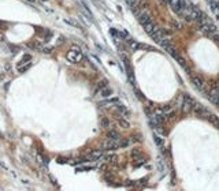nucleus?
Listing matches in <instances>:
<instances>
[{
	"instance_id": "obj_19",
	"label": "nucleus",
	"mask_w": 219,
	"mask_h": 191,
	"mask_svg": "<svg viewBox=\"0 0 219 191\" xmlns=\"http://www.w3.org/2000/svg\"><path fill=\"white\" fill-rule=\"evenodd\" d=\"M126 3L129 4V7L134 8V7H136V3H137V0H126Z\"/></svg>"
},
{
	"instance_id": "obj_7",
	"label": "nucleus",
	"mask_w": 219,
	"mask_h": 191,
	"mask_svg": "<svg viewBox=\"0 0 219 191\" xmlns=\"http://www.w3.org/2000/svg\"><path fill=\"white\" fill-rule=\"evenodd\" d=\"M210 100H211V103H214L215 105H219V90H216V89H212V90L210 92Z\"/></svg>"
},
{
	"instance_id": "obj_13",
	"label": "nucleus",
	"mask_w": 219,
	"mask_h": 191,
	"mask_svg": "<svg viewBox=\"0 0 219 191\" xmlns=\"http://www.w3.org/2000/svg\"><path fill=\"white\" fill-rule=\"evenodd\" d=\"M130 143V141L127 139V138H119V148H126V146H129Z\"/></svg>"
},
{
	"instance_id": "obj_12",
	"label": "nucleus",
	"mask_w": 219,
	"mask_h": 191,
	"mask_svg": "<svg viewBox=\"0 0 219 191\" xmlns=\"http://www.w3.org/2000/svg\"><path fill=\"white\" fill-rule=\"evenodd\" d=\"M107 138L108 139H119V133L118 131H115V130H110L108 131V134H107Z\"/></svg>"
},
{
	"instance_id": "obj_8",
	"label": "nucleus",
	"mask_w": 219,
	"mask_h": 191,
	"mask_svg": "<svg viewBox=\"0 0 219 191\" xmlns=\"http://www.w3.org/2000/svg\"><path fill=\"white\" fill-rule=\"evenodd\" d=\"M168 3H170V6H171L173 11H175L177 14H178L181 8H182V2H181V0H168Z\"/></svg>"
},
{
	"instance_id": "obj_9",
	"label": "nucleus",
	"mask_w": 219,
	"mask_h": 191,
	"mask_svg": "<svg viewBox=\"0 0 219 191\" xmlns=\"http://www.w3.org/2000/svg\"><path fill=\"white\" fill-rule=\"evenodd\" d=\"M101 157H103V152H101V150H93V152L89 153L88 161H96V160L101 158Z\"/></svg>"
},
{
	"instance_id": "obj_21",
	"label": "nucleus",
	"mask_w": 219,
	"mask_h": 191,
	"mask_svg": "<svg viewBox=\"0 0 219 191\" xmlns=\"http://www.w3.org/2000/svg\"><path fill=\"white\" fill-rule=\"evenodd\" d=\"M211 37H212V38H214L215 41H219V34H218V33H215V34H212Z\"/></svg>"
},
{
	"instance_id": "obj_4",
	"label": "nucleus",
	"mask_w": 219,
	"mask_h": 191,
	"mask_svg": "<svg viewBox=\"0 0 219 191\" xmlns=\"http://www.w3.org/2000/svg\"><path fill=\"white\" fill-rule=\"evenodd\" d=\"M138 21H140V23H141L142 26L147 25L148 22H151V18H149V14L147 13V11L144 8H141L140 10V13H138Z\"/></svg>"
},
{
	"instance_id": "obj_5",
	"label": "nucleus",
	"mask_w": 219,
	"mask_h": 191,
	"mask_svg": "<svg viewBox=\"0 0 219 191\" xmlns=\"http://www.w3.org/2000/svg\"><path fill=\"white\" fill-rule=\"evenodd\" d=\"M192 83H193V86L197 90H203L204 89V81L200 77H192Z\"/></svg>"
},
{
	"instance_id": "obj_1",
	"label": "nucleus",
	"mask_w": 219,
	"mask_h": 191,
	"mask_svg": "<svg viewBox=\"0 0 219 191\" xmlns=\"http://www.w3.org/2000/svg\"><path fill=\"white\" fill-rule=\"evenodd\" d=\"M67 60L70 63H74V64H77V63H80L82 59H84V56H82V52L80 49H77V48H73V49H70L67 52L66 55Z\"/></svg>"
},
{
	"instance_id": "obj_27",
	"label": "nucleus",
	"mask_w": 219,
	"mask_h": 191,
	"mask_svg": "<svg viewBox=\"0 0 219 191\" xmlns=\"http://www.w3.org/2000/svg\"><path fill=\"white\" fill-rule=\"evenodd\" d=\"M0 26H2V22H0Z\"/></svg>"
},
{
	"instance_id": "obj_26",
	"label": "nucleus",
	"mask_w": 219,
	"mask_h": 191,
	"mask_svg": "<svg viewBox=\"0 0 219 191\" xmlns=\"http://www.w3.org/2000/svg\"><path fill=\"white\" fill-rule=\"evenodd\" d=\"M216 7H218V10H219V2H218V4H216Z\"/></svg>"
},
{
	"instance_id": "obj_2",
	"label": "nucleus",
	"mask_w": 219,
	"mask_h": 191,
	"mask_svg": "<svg viewBox=\"0 0 219 191\" xmlns=\"http://www.w3.org/2000/svg\"><path fill=\"white\" fill-rule=\"evenodd\" d=\"M193 100L190 98L188 94H184V100H182V105H181V108H182V112L184 113H189V112L193 109Z\"/></svg>"
},
{
	"instance_id": "obj_10",
	"label": "nucleus",
	"mask_w": 219,
	"mask_h": 191,
	"mask_svg": "<svg viewBox=\"0 0 219 191\" xmlns=\"http://www.w3.org/2000/svg\"><path fill=\"white\" fill-rule=\"evenodd\" d=\"M163 112H164V116H167V118H173L174 116V109H173L171 105H164Z\"/></svg>"
},
{
	"instance_id": "obj_25",
	"label": "nucleus",
	"mask_w": 219,
	"mask_h": 191,
	"mask_svg": "<svg viewBox=\"0 0 219 191\" xmlns=\"http://www.w3.org/2000/svg\"><path fill=\"white\" fill-rule=\"evenodd\" d=\"M28 2H30V3H35V2H36V0H28Z\"/></svg>"
},
{
	"instance_id": "obj_6",
	"label": "nucleus",
	"mask_w": 219,
	"mask_h": 191,
	"mask_svg": "<svg viewBox=\"0 0 219 191\" xmlns=\"http://www.w3.org/2000/svg\"><path fill=\"white\" fill-rule=\"evenodd\" d=\"M193 111H195V113H196V115L201 116V118H204V115L207 113L206 108L203 107L201 104H199V103H196V104H193Z\"/></svg>"
},
{
	"instance_id": "obj_11",
	"label": "nucleus",
	"mask_w": 219,
	"mask_h": 191,
	"mask_svg": "<svg viewBox=\"0 0 219 191\" xmlns=\"http://www.w3.org/2000/svg\"><path fill=\"white\" fill-rule=\"evenodd\" d=\"M164 49H166V51H167V52H168V53H170V55H171V56H173V58H174V59L177 58V56H178V52H177V49H175V48H174V47H173V45H171V44H168V45H167V47H166V48H164Z\"/></svg>"
},
{
	"instance_id": "obj_17",
	"label": "nucleus",
	"mask_w": 219,
	"mask_h": 191,
	"mask_svg": "<svg viewBox=\"0 0 219 191\" xmlns=\"http://www.w3.org/2000/svg\"><path fill=\"white\" fill-rule=\"evenodd\" d=\"M155 142H156V145L159 146V148H163V139H162V138L158 135V134L155 135Z\"/></svg>"
},
{
	"instance_id": "obj_16",
	"label": "nucleus",
	"mask_w": 219,
	"mask_h": 191,
	"mask_svg": "<svg viewBox=\"0 0 219 191\" xmlns=\"http://www.w3.org/2000/svg\"><path fill=\"white\" fill-rule=\"evenodd\" d=\"M100 126L104 127V128H108V127H110V120H108V119H105V118H103L100 120Z\"/></svg>"
},
{
	"instance_id": "obj_3",
	"label": "nucleus",
	"mask_w": 219,
	"mask_h": 191,
	"mask_svg": "<svg viewBox=\"0 0 219 191\" xmlns=\"http://www.w3.org/2000/svg\"><path fill=\"white\" fill-rule=\"evenodd\" d=\"M200 28H201V30H203V33H204V34L210 36V37L212 36V34H215V33H218L216 26H214L210 21L206 22V23H203V25H200Z\"/></svg>"
},
{
	"instance_id": "obj_24",
	"label": "nucleus",
	"mask_w": 219,
	"mask_h": 191,
	"mask_svg": "<svg viewBox=\"0 0 219 191\" xmlns=\"http://www.w3.org/2000/svg\"><path fill=\"white\" fill-rule=\"evenodd\" d=\"M44 52H45V53H50V52H51V48H44Z\"/></svg>"
},
{
	"instance_id": "obj_14",
	"label": "nucleus",
	"mask_w": 219,
	"mask_h": 191,
	"mask_svg": "<svg viewBox=\"0 0 219 191\" xmlns=\"http://www.w3.org/2000/svg\"><path fill=\"white\" fill-rule=\"evenodd\" d=\"M111 94H112V90L110 88H103V89H101V96H103V97H110Z\"/></svg>"
},
{
	"instance_id": "obj_15",
	"label": "nucleus",
	"mask_w": 219,
	"mask_h": 191,
	"mask_svg": "<svg viewBox=\"0 0 219 191\" xmlns=\"http://www.w3.org/2000/svg\"><path fill=\"white\" fill-rule=\"evenodd\" d=\"M118 124H119V127H122V128H129V127H130L129 122H127V120H123V119H119V120H118Z\"/></svg>"
},
{
	"instance_id": "obj_23",
	"label": "nucleus",
	"mask_w": 219,
	"mask_h": 191,
	"mask_svg": "<svg viewBox=\"0 0 219 191\" xmlns=\"http://www.w3.org/2000/svg\"><path fill=\"white\" fill-rule=\"evenodd\" d=\"M131 154H133V156H137V154H140V150H137V149H134V150L131 152Z\"/></svg>"
},
{
	"instance_id": "obj_20",
	"label": "nucleus",
	"mask_w": 219,
	"mask_h": 191,
	"mask_svg": "<svg viewBox=\"0 0 219 191\" xmlns=\"http://www.w3.org/2000/svg\"><path fill=\"white\" fill-rule=\"evenodd\" d=\"M171 25L175 28V30H178V29H181V25L178 23V22H175V21H173V22H171Z\"/></svg>"
},
{
	"instance_id": "obj_22",
	"label": "nucleus",
	"mask_w": 219,
	"mask_h": 191,
	"mask_svg": "<svg viewBox=\"0 0 219 191\" xmlns=\"http://www.w3.org/2000/svg\"><path fill=\"white\" fill-rule=\"evenodd\" d=\"M105 158H107V161H112V160H115V156H107Z\"/></svg>"
},
{
	"instance_id": "obj_18",
	"label": "nucleus",
	"mask_w": 219,
	"mask_h": 191,
	"mask_svg": "<svg viewBox=\"0 0 219 191\" xmlns=\"http://www.w3.org/2000/svg\"><path fill=\"white\" fill-rule=\"evenodd\" d=\"M30 60H32V56H30V55H26V56H24V58H22L21 63H30Z\"/></svg>"
}]
</instances>
